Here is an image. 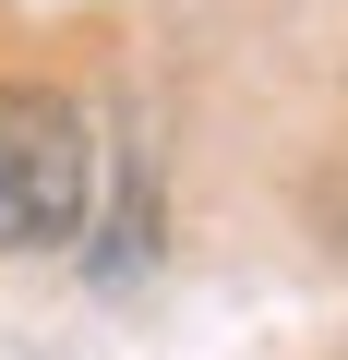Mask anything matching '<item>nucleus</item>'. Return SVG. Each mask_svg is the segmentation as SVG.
I'll list each match as a JSON object with an SVG mask.
<instances>
[{
	"mask_svg": "<svg viewBox=\"0 0 348 360\" xmlns=\"http://www.w3.org/2000/svg\"><path fill=\"white\" fill-rule=\"evenodd\" d=\"M96 193L84 108L49 84H0V252H60Z\"/></svg>",
	"mask_w": 348,
	"mask_h": 360,
	"instance_id": "nucleus-1",
	"label": "nucleus"
}]
</instances>
